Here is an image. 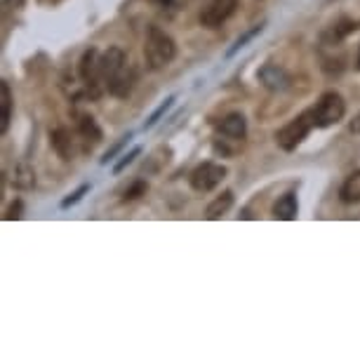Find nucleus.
Returning <instances> with one entry per match:
<instances>
[{
    "label": "nucleus",
    "mask_w": 360,
    "mask_h": 360,
    "mask_svg": "<svg viewBox=\"0 0 360 360\" xmlns=\"http://www.w3.org/2000/svg\"><path fill=\"white\" fill-rule=\"evenodd\" d=\"M130 139H132V134H125V137H123V139H120V141H118V144H115L113 148H108V151H106V155H104V158H101V162H104V165H106V162H108V160H113V155H115V153H118V151H120V148H123V146H125V144H127V141H130Z\"/></svg>",
    "instance_id": "24"
},
{
    "label": "nucleus",
    "mask_w": 360,
    "mask_h": 360,
    "mask_svg": "<svg viewBox=\"0 0 360 360\" xmlns=\"http://www.w3.org/2000/svg\"><path fill=\"white\" fill-rule=\"evenodd\" d=\"M172 104H174V97H167L165 101H162V104H160V106H158V108H155V111L151 113V118H148V120H146V125H144V127H146V130H151V127H153V125H158V120H160V118H162V115H165V113L169 111V108H172Z\"/></svg>",
    "instance_id": "19"
},
{
    "label": "nucleus",
    "mask_w": 360,
    "mask_h": 360,
    "mask_svg": "<svg viewBox=\"0 0 360 360\" xmlns=\"http://www.w3.org/2000/svg\"><path fill=\"white\" fill-rule=\"evenodd\" d=\"M231 205H233V193L224 191L221 195H217V198L207 205L205 217H207V219H219V217H224V214L229 212Z\"/></svg>",
    "instance_id": "16"
},
{
    "label": "nucleus",
    "mask_w": 360,
    "mask_h": 360,
    "mask_svg": "<svg viewBox=\"0 0 360 360\" xmlns=\"http://www.w3.org/2000/svg\"><path fill=\"white\" fill-rule=\"evenodd\" d=\"M238 8V0H207L200 10V24L205 29H219Z\"/></svg>",
    "instance_id": "6"
},
{
    "label": "nucleus",
    "mask_w": 360,
    "mask_h": 360,
    "mask_svg": "<svg viewBox=\"0 0 360 360\" xmlns=\"http://www.w3.org/2000/svg\"><path fill=\"white\" fill-rule=\"evenodd\" d=\"M358 69H360V54H358Z\"/></svg>",
    "instance_id": "28"
},
{
    "label": "nucleus",
    "mask_w": 360,
    "mask_h": 360,
    "mask_svg": "<svg viewBox=\"0 0 360 360\" xmlns=\"http://www.w3.org/2000/svg\"><path fill=\"white\" fill-rule=\"evenodd\" d=\"M87 191H90V186L83 184V186L78 188V191H73V193L69 195V198H64V200H62V207H64V210H69L71 205H76V202L83 200V195H85Z\"/></svg>",
    "instance_id": "22"
},
{
    "label": "nucleus",
    "mask_w": 360,
    "mask_h": 360,
    "mask_svg": "<svg viewBox=\"0 0 360 360\" xmlns=\"http://www.w3.org/2000/svg\"><path fill=\"white\" fill-rule=\"evenodd\" d=\"M78 76L85 97H90L92 101H97L106 92L104 71H101V52L97 47H90V50L83 52V57L78 62Z\"/></svg>",
    "instance_id": "2"
},
{
    "label": "nucleus",
    "mask_w": 360,
    "mask_h": 360,
    "mask_svg": "<svg viewBox=\"0 0 360 360\" xmlns=\"http://www.w3.org/2000/svg\"><path fill=\"white\" fill-rule=\"evenodd\" d=\"M153 3L162 10L176 12V10H186V5L191 3V0H153Z\"/></svg>",
    "instance_id": "21"
},
{
    "label": "nucleus",
    "mask_w": 360,
    "mask_h": 360,
    "mask_svg": "<svg viewBox=\"0 0 360 360\" xmlns=\"http://www.w3.org/2000/svg\"><path fill=\"white\" fill-rule=\"evenodd\" d=\"M264 26H266V24H264V22H262V24H255V26H252V29H250V31H245V33H243V36H240V38H238V40H236V43H233V47H231V50L226 52V57H233V54H236V52H240V50H243V47H245V45L250 43V40H252V38H257V36H259V33L264 31Z\"/></svg>",
    "instance_id": "18"
},
{
    "label": "nucleus",
    "mask_w": 360,
    "mask_h": 360,
    "mask_svg": "<svg viewBox=\"0 0 360 360\" xmlns=\"http://www.w3.org/2000/svg\"><path fill=\"white\" fill-rule=\"evenodd\" d=\"M176 43L174 38L160 29V26H148L144 38V59L151 71H162L174 62Z\"/></svg>",
    "instance_id": "1"
},
{
    "label": "nucleus",
    "mask_w": 360,
    "mask_h": 360,
    "mask_svg": "<svg viewBox=\"0 0 360 360\" xmlns=\"http://www.w3.org/2000/svg\"><path fill=\"white\" fill-rule=\"evenodd\" d=\"M257 78H259V83L266 87L269 92H285L292 87V76L278 64H264L262 69L257 71Z\"/></svg>",
    "instance_id": "7"
},
{
    "label": "nucleus",
    "mask_w": 360,
    "mask_h": 360,
    "mask_svg": "<svg viewBox=\"0 0 360 360\" xmlns=\"http://www.w3.org/2000/svg\"><path fill=\"white\" fill-rule=\"evenodd\" d=\"M78 134L83 137L87 144H99L101 139H104V132H101V127L97 120L92 118L90 113H78Z\"/></svg>",
    "instance_id": "11"
},
{
    "label": "nucleus",
    "mask_w": 360,
    "mask_h": 360,
    "mask_svg": "<svg viewBox=\"0 0 360 360\" xmlns=\"http://www.w3.org/2000/svg\"><path fill=\"white\" fill-rule=\"evenodd\" d=\"M311 115H314V123L318 130H325V127H332L344 120L346 101L339 92H325L316 101V106H311Z\"/></svg>",
    "instance_id": "3"
},
{
    "label": "nucleus",
    "mask_w": 360,
    "mask_h": 360,
    "mask_svg": "<svg viewBox=\"0 0 360 360\" xmlns=\"http://www.w3.org/2000/svg\"><path fill=\"white\" fill-rule=\"evenodd\" d=\"M134 83H137V71L127 62L123 69L118 71V76L108 83V94H113L115 99H127L134 90Z\"/></svg>",
    "instance_id": "9"
},
{
    "label": "nucleus",
    "mask_w": 360,
    "mask_h": 360,
    "mask_svg": "<svg viewBox=\"0 0 360 360\" xmlns=\"http://www.w3.org/2000/svg\"><path fill=\"white\" fill-rule=\"evenodd\" d=\"M125 64H127V57L120 47H108V50L101 52V71H104L106 90H108V83L118 76V71L123 69Z\"/></svg>",
    "instance_id": "10"
},
{
    "label": "nucleus",
    "mask_w": 360,
    "mask_h": 360,
    "mask_svg": "<svg viewBox=\"0 0 360 360\" xmlns=\"http://www.w3.org/2000/svg\"><path fill=\"white\" fill-rule=\"evenodd\" d=\"M8 3H15V5H22V0H5V5Z\"/></svg>",
    "instance_id": "27"
},
{
    "label": "nucleus",
    "mask_w": 360,
    "mask_h": 360,
    "mask_svg": "<svg viewBox=\"0 0 360 360\" xmlns=\"http://www.w3.org/2000/svg\"><path fill=\"white\" fill-rule=\"evenodd\" d=\"M339 198L344 202H349V205L360 202V169H356L353 174L346 176V181L342 184V191H339Z\"/></svg>",
    "instance_id": "15"
},
{
    "label": "nucleus",
    "mask_w": 360,
    "mask_h": 360,
    "mask_svg": "<svg viewBox=\"0 0 360 360\" xmlns=\"http://www.w3.org/2000/svg\"><path fill=\"white\" fill-rule=\"evenodd\" d=\"M274 219H283V221H292L297 219L299 205H297V195L295 193H283L281 198L274 202Z\"/></svg>",
    "instance_id": "12"
},
{
    "label": "nucleus",
    "mask_w": 360,
    "mask_h": 360,
    "mask_svg": "<svg viewBox=\"0 0 360 360\" xmlns=\"http://www.w3.org/2000/svg\"><path fill=\"white\" fill-rule=\"evenodd\" d=\"M316 123H314V115H311V108L304 113H299L297 118H292L290 123H285L281 130L276 132V144L278 148L283 151H295V148L302 144L304 139L309 137V132L314 130Z\"/></svg>",
    "instance_id": "4"
},
{
    "label": "nucleus",
    "mask_w": 360,
    "mask_h": 360,
    "mask_svg": "<svg viewBox=\"0 0 360 360\" xmlns=\"http://www.w3.org/2000/svg\"><path fill=\"white\" fill-rule=\"evenodd\" d=\"M12 106H15V97H12L10 85L0 83V132H8L10 120H12Z\"/></svg>",
    "instance_id": "14"
},
{
    "label": "nucleus",
    "mask_w": 360,
    "mask_h": 360,
    "mask_svg": "<svg viewBox=\"0 0 360 360\" xmlns=\"http://www.w3.org/2000/svg\"><path fill=\"white\" fill-rule=\"evenodd\" d=\"M219 130V137H224L221 141H236V144H243L248 137V120L243 113H229L221 118V123L217 125Z\"/></svg>",
    "instance_id": "8"
},
{
    "label": "nucleus",
    "mask_w": 360,
    "mask_h": 360,
    "mask_svg": "<svg viewBox=\"0 0 360 360\" xmlns=\"http://www.w3.org/2000/svg\"><path fill=\"white\" fill-rule=\"evenodd\" d=\"M146 181H134V184L130 186V188H127V191H125V195H123V200L127 202V200H137V198H141V195H144L146 193Z\"/></svg>",
    "instance_id": "20"
},
{
    "label": "nucleus",
    "mask_w": 360,
    "mask_h": 360,
    "mask_svg": "<svg viewBox=\"0 0 360 360\" xmlns=\"http://www.w3.org/2000/svg\"><path fill=\"white\" fill-rule=\"evenodd\" d=\"M50 141H52V148L57 151V155L62 160L73 158V141H71V132L66 130V127H57V130L50 134Z\"/></svg>",
    "instance_id": "13"
},
{
    "label": "nucleus",
    "mask_w": 360,
    "mask_h": 360,
    "mask_svg": "<svg viewBox=\"0 0 360 360\" xmlns=\"http://www.w3.org/2000/svg\"><path fill=\"white\" fill-rule=\"evenodd\" d=\"M12 184L17 188H24V191H29V188L36 186V172L29 167V165H19L15 169V176H12Z\"/></svg>",
    "instance_id": "17"
},
{
    "label": "nucleus",
    "mask_w": 360,
    "mask_h": 360,
    "mask_svg": "<svg viewBox=\"0 0 360 360\" xmlns=\"http://www.w3.org/2000/svg\"><path fill=\"white\" fill-rule=\"evenodd\" d=\"M351 132L353 134H360V113L351 120Z\"/></svg>",
    "instance_id": "26"
},
{
    "label": "nucleus",
    "mask_w": 360,
    "mask_h": 360,
    "mask_svg": "<svg viewBox=\"0 0 360 360\" xmlns=\"http://www.w3.org/2000/svg\"><path fill=\"white\" fill-rule=\"evenodd\" d=\"M22 217V200H17L15 205L8 210V214H5V219H19Z\"/></svg>",
    "instance_id": "25"
},
{
    "label": "nucleus",
    "mask_w": 360,
    "mask_h": 360,
    "mask_svg": "<svg viewBox=\"0 0 360 360\" xmlns=\"http://www.w3.org/2000/svg\"><path fill=\"white\" fill-rule=\"evenodd\" d=\"M226 174H229V169L224 165L207 160L188 174V184H191V188L195 193H210V191H214L224 179H226Z\"/></svg>",
    "instance_id": "5"
},
{
    "label": "nucleus",
    "mask_w": 360,
    "mask_h": 360,
    "mask_svg": "<svg viewBox=\"0 0 360 360\" xmlns=\"http://www.w3.org/2000/svg\"><path fill=\"white\" fill-rule=\"evenodd\" d=\"M139 153H141V148H139V146H134L130 153H125L123 158H120V162H118V165L113 167V172H115V174H120V172H123V169H125L127 165H130V162H132L134 158H137Z\"/></svg>",
    "instance_id": "23"
}]
</instances>
